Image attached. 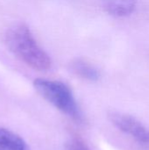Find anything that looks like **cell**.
I'll return each instance as SVG.
<instances>
[{
  "instance_id": "obj_1",
  "label": "cell",
  "mask_w": 149,
  "mask_h": 150,
  "mask_svg": "<svg viewBox=\"0 0 149 150\" xmlns=\"http://www.w3.org/2000/svg\"><path fill=\"white\" fill-rule=\"evenodd\" d=\"M4 40L9 50L28 67L39 71L51 68L49 55L38 44L26 25L17 23L10 26L5 33Z\"/></svg>"
},
{
  "instance_id": "obj_2",
  "label": "cell",
  "mask_w": 149,
  "mask_h": 150,
  "mask_svg": "<svg viewBox=\"0 0 149 150\" xmlns=\"http://www.w3.org/2000/svg\"><path fill=\"white\" fill-rule=\"evenodd\" d=\"M37 92L47 101L68 117L79 120L80 111L69 87L59 81L36 79L33 83Z\"/></svg>"
},
{
  "instance_id": "obj_3",
  "label": "cell",
  "mask_w": 149,
  "mask_h": 150,
  "mask_svg": "<svg viewBox=\"0 0 149 150\" xmlns=\"http://www.w3.org/2000/svg\"><path fill=\"white\" fill-rule=\"evenodd\" d=\"M109 119L121 132L128 135L143 150H149V129L134 117L122 113L111 112Z\"/></svg>"
},
{
  "instance_id": "obj_4",
  "label": "cell",
  "mask_w": 149,
  "mask_h": 150,
  "mask_svg": "<svg viewBox=\"0 0 149 150\" xmlns=\"http://www.w3.org/2000/svg\"><path fill=\"white\" fill-rule=\"evenodd\" d=\"M110 15L123 18L131 15L136 8V0H98Z\"/></svg>"
},
{
  "instance_id": "obj_5",
  "label": "cell",
  "mask_w": 149,
  "mask_h": 150,
  "mask_svg": "<svg viewBox=\"0 0 149 150\" xmlns=\"http://www.w3.org/2000/svg\"><path fill=\"white\" fill-rule=\"evenodd\" d=\"M69 69L76 76L88 81H97L100 77L98 70L83 59H76L69 64Z\"/></svg>"
},
{
  "instance_id": "obj_6",
  "label": "cell",
  "mask_w": 149,
  "mask_h": 150,
  "mask_svg": "<svg viewBox=\"0 0 149 150\" xmlns=\"http://www.w3.org/2000/svg\"><path fill=\"white\" fill-rule=\"evenodd\" d=\"M0 150H29L24 140L15 133L0 129Z\"/></svg>"
},
{
  "instance_id": "obj_7",
  "label": "cell",
  "mask_w": 149,
  "mask_h": 150,
  "mask_svg": "<svg viewBox=\"0 0 149 150\" xmlns=\"http://www.w3.org/2000/svg\"><path fill=\"white\" fill-rule=\"evenodd\" d=\"M63 150H90L89 147L81 140L73 139L70 140L64 147Z\"/></svg>"
}]
</instances>
